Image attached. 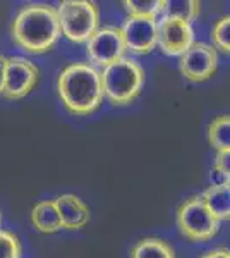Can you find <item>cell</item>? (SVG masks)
I'll return each instance as SVG.
<instances>
[{
	"label": "cell",
	"instance_id": "obj_10",
	"mask_svg": "<svg viewBox=\"0 0 230 258\" xmlns=\"http://www.w3.org/2000/svg\"><path fill=\"white\" fill-rule=\"evenodd\" d=\"M125 50L137 55L151 53L158 41V21L146 18H127L120 28Z\"/></svg>",
	"mask_w": 230,
	"mask_h": 258
},
{
	"label": "cell",
	"instance_id": "obj_23",
	"mask_svg": "<svg viewBox=\"0 0 230 258\" xmlns=\"http://www.w3.org/2000/svg\"><path fill=\"white\" fill-rule=\"evenodd\" d=\"M0 222H2V214H0Z\"/></svg>",
	"mask_w": 230,
	"mask_h": 258
},
{
	"label": "cell",
	"instance_id": "obj_1",
	"mask_svg": "<svg viewBox=\"0 0 230 258\" xmlns=\"http://www.w3.org/2000/svg\"><path fill=\"white\" fill-rule=\"evenodd\" d=\"M62 33L55 7L28 4L21 7L11 23V38L28 53H47L57 45Z\"/></svg>",
	"mask_w": 230,
	"mask_h": 258
},
{
	"label": "cell",
	"instance_id": "obj_18",
	"mask_svg": "<svg viewBox=\"0 0 230 258\" xmlns=\"http://www.w3.org/2000/svg\"><path fill=\"white\" fill-rule=\"evenodd\" d=\"M211 41L215 50L218 48L221 52L228 53L230 52V18L225 16V18H220L215 23L211 30Z\"/></svg>",
	"mask_w": 230,
	"mask_h": 258
},
{
	"label": "cell",
	"instance_id": "obj_12",
	"mask_svg": "<svg viewBox=\"0 0 230 258\" xmlns=\"http://www.w3.org/2000/svg\"><path fill=\"white\" fill-rule=\"evenodd\" d=\"M31 224L38 232L53 234L62 231V220L53 200H41L31 210Z\"/></svg>",
	"mask_w": 230,
	"mask_h": 258
},
{
	"label": "cell",
	"instance_id": "obj_15",
	"mask_svg": "<svg viewBox=\"0 0 230 258\" xmlns=\"http://www.w3.org/2000/svg\"><path fill=\"white\" fill-rule=\"evenodd\" d=\"M122 6L127 12V18L158 21V16H163V11H165V0H125Z\"/></svg>",
	"mask_w": 230,
	"mask_h": 258
},
{
	"label": "cell",
	"instance_id": "obj_20",
	"mask_svg": "<svg viewBox=\"0 0 230 258\" xmlns=\"http://www.w3.org/2000/svg\"><path fill=\"white\" fill-rule=\"evenodd\" d=\"M213 169L218 170L221 176L228 177V170H230V150H225V152H216L215 165H213Z\"/></svg>",
	"mask_w": 230,
	"mask_h": 258
},
{
	"label": "cell",
	"instance_id": "obj_8",
	"mask_svg": "<svg viewBox=\"0 0 230 258\" xmlns=\"http://www.w3.org/2000/svg\"><path fill=\"white\" fill-rule=\"evenodd\" d=\"M40 78L38 66L26 57H9L4 76L2 95L7 100H21L35 90Z\"/></svg>",
	"mask_w": 230,
	"mask_h": 258
},
{
	"label": "cell",
	"instance_id": "obj_2",
	"mask_svg": "<svg viewBox=\"0 0 230 258\" xmlns=\"http://www.w3.org/2000/svg\"><path fill=\"white\" fill-rule=\"evenodd\" d=\"M57 91L65 110L78 117L95 114L103 103L100 71L91 64L67 66L57 80Z\"/></svg>",
	"mask_w": 230,
	"mask_h": 258
},
{
	"label": "cell",
	"instance_id": "obj_6",
	"mask_svg": "<svg viewBox=\"0 0 230 258\" xmlns=\"http://www.w3.org/2000/svg\"><path fill=\"white\" fill-rule=\"evenodd\" d=\"M179 69L182 76L191 83H203L210 80L218 69V52L211 43L194 41L181 55Z\"/></svg>",
	"mask_w": 230,
	"mask_h": 258
},
{
	"label": "cell",
	"instance_id": "obj_11",
	"mask_svg": "<svg viewBox=\"0 0 230 258\" xmlns=\"http://www.w3.org/2000/svg\"><path fill=\"white\" fill-rule=\"evenodd\" d=\"M53 202H55L58 215H60L62 227L67 229V231H78V229H83L90 222V207L78 195H58Z\"/></svg>",
	"mask_w": 230,
	"mask_h": 258
},
{
	"label": "cell",
	"instance_id": "obj_16",
	"mask_svg": "<svg viewBox=\"0 0 230 258\" xmlns=\"http://www.w3.org/2000/svg\"><path fill=\"white\" fill-rule=\"evenodd\" d=\"M199 12H201V4L198 0H165L163 16H170L191 24L192 21L198 19Z\"/></svg>",
	"mask_w": 230,
	"mask_h": 258
},
{
	"label": "cell",
	"instance_id": "obj_13",
	"mask_svg": "<svg viewBox=\"0 0 230 258\" xmlns=\"http://www.w3.org/2000/svg\"><path fill=\"white\" fill-rule=\"evenodd\" d=\"M208 210L213 214L218 222L230 217V184H215L210 186L203 195H199Z\"/></svg>",
	"mask_w": 230,
	"mask_h": 258
},
{
	"label": "cell",
	"instance_id": "obj_14",
	"mask_svg": "<svg viewBox=\"0 0 230 258\" xmlns=\"http://www.w3.org/2000/svg\"><path fill=\"white\" fill-rule=\"evenodd\" d=\"M131 258H175V251L165 239L143 238L132 246Z\"/></svg>",
	"mask_w": 230,
	"mask_h": 258
},
{
	"label": "cell",
	"instance_id": "obj_7",
	"mask_svg": "<svg viewBox=\"0 0 230 258\" xmlns=\"http://www.w3.org/2000/svg\"><path fill=\"white\" fill-rule=\"evenodd\" d=\"M125 43L120 28L103 26L86 41V53L93 62V68L103 69L125 57Z\"/></svg>",
	"mask_w": 230,
	"mask_h": 258
},
{
	"label": "cell",
	"instance_id": "obj_22",
	"mask_svg": "<svg viewBox=\"0 0 230 258\" xmlns=\"http://www.w3.org/2000/svg\"><path fill=\"white\" fill-rule=\"evenodd\" d=\"M6 66H7V57L0 53V95L4 90V76H6Z\"/></svg>",
	"mask_w": 230,
	"mask_h": 258
},
{
	"label": "cell",
	"instance_id": "obj_17",
	"mask_svg": "<svg viewBox=\"0 0 230 258\" xmlns=\"http://www.w3.org/2000/svg\"><path fill=\"white\" fill-rule=\"evenodd\" d=\"M208 141L216 152L230 150V117L218 115L208 126Z\"/></svg>",
	"mask_w": 230,
	"mask_h": 258
},
{
	"label": "cell",
	"instance_id": "obj_9",
	"mask_svg": "<svg viewBox=\"0 0 230 258\" xmlns=\"http://www.w3.org/2000/svg\"><path fill=\"white\" fill-rule=\"evenodd\" d=\"M194 43V30L189 23L181 19L162 16L158 21L157 47L169 57H181Z\"/></svg>",
	"mask_w": 230,
	"mask_h": 258
},
{
	"label": "cell",
	"instance_id": "obj_19",
	"mask_svg": "<svg viewBox=\"0 0 230 258\" xmlns=\"http://www.w3.org/2000/svg\"><path fill=\"white\" fill-rule=\"evenodd\" d=\"M23 246L18 234L7 229H0V258H21Z\"/></svg>",
	"mask_w": 230,
	"mask_h": 258
},
{
	"label": "cell",
	"instance_id": "obj_5",
	"mask_svg": "<svg viewBox=\"0 0 230 258\" xmlns=\"http://www.w3.org/2000/svg\"><path fill=\"white\" fill-rule=\"evenodd\" d=\"M177 227L191 243H206L218 234L220 222L213 217L199 195L187 198L177 210Z\"/></svg>",
	"mask_w": 230,
	"mask_h": 258
},
{
	"label": "cell",
	"instance_id": "obj_4",
	"mask_svg": "<svg viewBox=\"0 0 230 258\" xmlns=\"http://www.w3.org/2000/svg\"><path fill=\"white\" fill-rule=\"evenodd\" d=\"M60 33L72 43H86L100 28V11L90 0H64L57 7Z\"/></svg>",
	"mask_w": 230,
	"mask_h": 258
},
{
	"label": "cell",
	"instance_id": "obj_3",
	"mask_svg": "<svg viewBox=\"0 0 230 258\" xmlns=\"http://www.w3.org/2000/svg\"><path fill=\"white\" fill-rule=\"evenodd\" d=\"M102 78L103 98L112 105H131L143 91L146 73L144 68L136 59L122 57L120 60L107 66L100 71Z\"/></svg>",
	"mask_w": 230,
	"mask_h": 258
},
{
	"label": "cell",
	"instance_id": "obj_21",
	"mask_svg": "<svg viewBox=\"0 0 230 258\" xmlns=\"http://www.w3.org/2000/svg\"><path fill=\"white\" fill-rule=\"evenodd\" d=\"M199 258H230V251L227 248H213L204 251Z\"/></svg>",
	"mask_w": 230,
	"mask_h": 258
}]
</instances>
